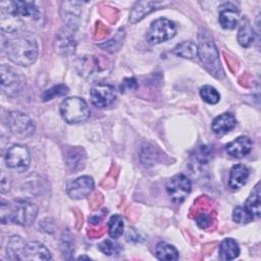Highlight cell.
Masks as SVG:
<instances>
[{"mask_svg":"<svg viewBox=\"0 0 261 261\" xmlns=\"http://www.w3.org/2000/svg\"><path fill=\"white\" fill-rule=\"evenodd\" d=\"M1 24L7 23V31L14 32L25 22H36L41 19V10L35 2L6 1L0 3Z\"/></svg>","mask_w":261,"mask_h":261,"instance_id":"cell-1","label":"cell"},{"mask_svg":"<svg viewBox=\"0 0 261 261\" xmlns=\"http://www.w3.org/2000/svg\"><path fill=\"white\" fill-rule=\"evenodd\" d=\"M5 53L15 64L29 66L33 64L39 53L37 41L32 37L18 36L5 43Z\"/></svg>","mask_w":261,"mask_h":261,"instance_id":"cell-2","label":"cell"},{"mask_svg":"<svg viewBox=\"0 0 261 261\" xmlns=\"http://www.w3.org/2000/svg\"><path fill=\"white\" fill-rule=\"evenodd\" d=\"M1 222L15 223L18 225H30L38 214V207L28 200H15L11 203L1 202Z\"/></svg>","mask_w":261,"mask_h":261,"instance_id":"cell-3","label":"cell"},{"mask_svg":"<svg viewBox=\"0 0 261 261\" xmlns=\"http://www.w3.org/2000/svg\"><path fill=\"white\" fill-rule=\"evenodd\" d=\"M198 54L201 62L204 64L206 69L217 79L224 76V71L221 67L219 54L212 38L207 33H201L199 36Z\"/></svg>","mask_w":261,"mask_h":261,"instance_id":"cell-4","label":"cell"},{"mask_svg":"<svg viewBox=\"0 0 261 261\" xmlns=\"http://www.w3.org/2000/svg\"><path fill=\"white\" fill-rule=\"evenodd\" d=\"M60 114L67 123H79L88 119L90 109L84 99L69 97L60 104Z\"/></svg>","mask_w":261,"mask_h":261,"instance_id":"cell-5","label":"cell"},{"mask_svg":"<svg viewBox=\"0 0 261 261\" xmlns=\"http://www.w3.org/2000/svg\"><path fill=\"white\" fill-rule=\"evenodd\" d=\"M176 34V27L173 21L167 18H158L152 21L148 32L147 41L150 44H160L172 39Z\"/></svg>","mask_w":261,"mask_h":261,"instance_id":"cell-6","label":"cell"},{"mask_svg":"<svg viewBox=\"0 0 261 261\" xmlns=\"http://www.w3.org/2000/svg\"><path fill=\"white\" fill-rule=\"evenodd\" d=\"M4 160L9 168L20 172L29 167L31 163V154L25 146L12 145L7 149Z\"/></svg>","mask_w":261,"mask_h":261,"instance_id":"cell-7","label":"cell"},{"mask_svg":"<svg viewBox=\"0 0 261 261\" xmlns=\"http://www.w3.org/2000/svg\"><path fill=\"white\" fill-rule=\"evenodd\" d=\"M7 124L10 132L20 138H28L35 132L34 121L27 115L18 111H12L7 116Z\"/></svg>","mask_w":261,"mask_h":261,"instance_id":"cell-8","label":"cell"},{"mask_svg":"<svg viewBox=\"0 0 261 261\" xmlns=\"http://www.w3.org/2000/svg\"><path fill=\"white\" fill-rule=\"evenodd\" d=\"M191 188V180L182 173H178L172 176L166 185L167 194L175 203H181L190 194Z\"/></svg>","mask_w":261,"mask_h":261,"instance_id":"cell-9","label":"cell"},{"mask_svg":"<svg viewBox=\"0 0 261 261\" xmlns=\"http://www.w3.org/2000/svg\"><path fill=\"white\" fill-rule=\"evenodd\" d=\"M92 103L98 108L109 106L115 99L114 88L107 84H97L90 91Z\"/></svg>","mask_w":261,"mask_h":261,"instance_id":"cell-10","label":"cell"},{"mask_svg":"<svg viewBox=\"0 0 261 261\" xmlns=\"http://www.w3.org/2000/svg\"><path fill=\"white\" fill-rule=\"evenodd\" d=\"M19 260H51L50 251L39 242H30L23 244L19 253Z\"/></svg>","mask_w":261,"mask_h":261,"instance_id":"cell-11","label":"cell"},{"mask_svg":"<svg viewBox=\"0 0 261 261\" xmlns=\"http://www.w3.org/2000/svg\"><path fill=\"white\" fill-rule=\"evenodd\" d=\"M94 189V180L88 175L80 176L67 186V194L71 199L80 200L87 197Z\"/></svg>","mask_w":261,"mask_h":261,"instance_id":"cell-12","label":"cell"},{"mask_svg":"<svg viewBox=\"0 0 261 261\" xmlns=\"http://www.w3.org/2000/svg\"><path fill=\"white\" fill-rule=\"evenodd\" d=\"M1 90L6 95L10 96L14 94L20 86V77L18 73L11 67L2 64L1 65Z\"/></svg>","mask_w":261,"mask_h":261,"instance_id":"cell-13","label":"cell"},{"mask_svg":"<svg viewBox=\"0 0 261 261\" xmlns=\"http://www.w3.org/2000/svg\"><path fill=\"white\" fill-rule=\"evenodd\" d=\"M169 2L161 1H139L137 2L129 13V21L136 23L143 19L147 14L152 12L155 9H158L162 6L168 5Z\"/></svg>","mask_w":261,"mask_h":261,"instance_id":"cell-14","label":"cell"},{"mask_svg":"<svg viewBox=\"0 0 261 261\" xmlns=\"http://www.w3.org/2000/svg\"><path fill=\"white\" fill-rule=\"evenodd\" d=\"M252 149V141L249 137L241 136L230 143H228L225 147V151L228 155L233 158H243L251 152Z\"/></svg>","mask_w":261,"mask_h":261,"instance_id":"cell-15","label":"cell"},{"mask_svg":"<svg viewBox=\"0 0 261 261\" xmlns=\"http://www.w3.org/2000/svg\"><path fill=\"white\" fill-rule=\"evenodd\" d=\"M219 11V23L225 30H232L239 22V10L231 3H224Z\"/></svg>","mask_w":261,"mask_h":261,"instance_id":"cell-16","label":"cell"},{"mask_svg":"<svg viewBox=\"0 0 261 261\" xmlns=\"http://www.w3.org/2000/svg\"><path fill=\"white\" fill-rule=\"evenodd\" d=\"M237 124V119L233 114L225 112L216 116L212 122V130L217 136H223L230 132Z\"/></svg>","mask_w":261,"mask_h":261,"instance_id":"cell-17","label":"cell"},{"mask_svg":"<svg viewBox=\"0 0 261 261\" xmlns=\"http://www.w3.org/2000/svg\"><path fill=\"white\" fill-rule=\"evenodd\" d=\"M250 170L243 164H236L231 167L228 177V186L232 190H239L244 187L249 178Z\"/></svg>","mask_w":261,"mask_h":261,"instance_id":"cell-18","label":"cell"},{"mask_svg":"<svg viewBox=\"0 0 261 261\" xmlns=\"http://www.w3.org/2000/svg\"><path fill=\"white\" fill-rule=\"evenodd\" d=\"M240 255V247L238 243L231 239H224L219 245V257L222 260L229 261L236 259Z\"/></svg>","mask_w":261,"mask_h":261,"instance_id":"cell-19","label":"cell"},{"mask_svg":"<svg viewBox=\"0 0 261 261\" xmlns=\"http://www.w3.org/2000/svg\"><path fill=\"white\" fill-rule=\"evenodd\" d=\"M238 42L243 47H250L255 41V31L247 18H243L238 32Z\"/></svg>","mask_w":261,"mask_h":261,"instance_id":"cell-20","label":"cell"},{"mask_svg":"<svg viewBox=\"0 0 261 261\" xmlns=\"http://www.w3.org/2000/svg\"><path fill=\"white\" fill-rule=\"evenodd\" d=\"M244 207L248 210V212L254 218H258L260 216L261 207H260V184L259 182L255 186L251 195L248 197Z\"/></svg>","mask_w":261,"mask_h":261,"instance_id":"cell-21","label":"cell"},{"mask_svg":"<svg viewBox=\"0 0 261 261\" xmlns=\"http://www.w3.org/2000/svg\"><path fill=\"white\" fill-rule=\"evenodd\" d=\"M155 255L159 260L175 261L178 259L177 250L172 245L165 242H159L156 245Z\"/></svg>","mask_w":261,"mask_h":261,"instance_id":"cell-22","label":"cell"},{"mask_svg":"<svg viewBox=\"0 0 261 261\" xmlns=\"http://www.w3.org/2000/svg\"><path fill=\"white\" fill-rule=\"evenodd\" d=\"M173 53L179 57L192 59L198 54V47L191 40L184 41L174 47Z\"/></svg>","mask_w":261,"mask_h":261,"instance_id":"cell-23","label":"cell"},{"mask_svg":"<svg viewBox=\"0 0 261 261\" xmlns=\"http://www.w3.org/2000/svg\"><path fill=\"white\" fill-rule=\"evenodd\" d=\"M57 49L58 52H63L64 54H69L74 52L75 49V42L73 38L68 34V32L60 33L57 37Z\"/></svg>","mask_w":261,"mask_h":261,"instance_id":"cell-24","label":"cell"},{"mask_svg":"<svg viewBox=\"0 0 261 261\" xmlns=\"http://www.w3.org/2000/svg\"><path fill=\"white\" fill-rule=\"evenodd\" d=\"M107 225H108V233L112 239L116 240L119 237H121V234L123 232L124 223H123V219L120 215H118V214L112 215L110 217Z\"/></svg>","mask_w":261,"mask_h":261,"instance_id":"cell-25","label":"cell"},{"mask_svg":"<svg viewBox=\"0 0 261 261\" xmlns=\"http://www.w3.org/2000/svg\"><path fill=\"white\" fill-rule=\"evenodd\" d=\"M200 96L203 99V101L212 105L218 103L220 100V94L218 93V91L214 87L209 85L203 86L200 89Z\"/></svg>","mask_w":261,"mask_h":261,"instance_id":"cell-26","label":"cell"},{"mask_svg":"<svg viewBox=\"0 0 261 261\" xmlns=\"http://www.w3.org/2000/svg\"><path fill=\"white\" fill-rule=\"evenodd\" d=\"M157 156L158 155H156V150L152 146L145 145L142 147V150L140 153V158H141V162L145 166H150L153 163H155Z\"/></svg>","mask_w":261,"mask_h":261,"instance_id":"cell-27","label":"cell"},{"mask_svg":"<svg viewBox=\"0 0 261 261\" xmlns=\"http://www.w3.org/2000/svg\"><path fill=\"white\" fill-rule=\"evenodd\" d=\"M68 93V88L65 85H57L54 86L48 90H46L43 93V101H49L52 100L56 97H60V96H64Z\"/></svg>","mask_w":261,"mask_h":261,"instance_id":"cell-28","label":"cell"},{"mask_svg":"<svg viewBox=\"0 0 261 261\" xmlns=\"http://www.w3.org/2000/svg\"><path fill=\"white\" fill-rule=\"evenodd\" d=\"M232 219L237 223H249L254 219V217L248 212V210L244 206H238L233 209Z\"/></svg>","mask_w":261,"mask_h":261,"instance_id":"cell-29","label":"cell"},{"mask_svg":"<svg viewBox=\"0 0 261 261\" xmlns=\"http://www.w3.org/2000/svg\"><path fill=\"white\" fill-rule=\"evenodd\" d=\"M98 248L99 250L107 255V256H111V255H114V254H118L119 251H120V247L117 243L113 242V241H110V240H105L103 241L102 243H100L98 245Z\"/></svg>","mask_w":261,"mask_h":261,"instance_id":"cell-30","label":"cell"},{"mask_svg":"<svg viewBox=\"0 0 261 261\" xmlns=\"http://www.w3.org/2000/svg\"><path fill=\"white\" fill-rule=\"evenodd\" d=\"M211 148L209 146H200L196 152V159L201 164H206L211 159Z\"/></svg>","mask_w":261,"mask_h":261,"instance_id":"cell-31","label":"cell"},{"mask_svg":"<svg viewBox=\"0 0 261 261\" xmlns=\"http://www.w3.org/2000/svg\"><path fill=\"white\" fill-rule=\"evenodd\" d=\"M77 158H82V151L80 149H71L67 153V164L72 168L75 169L76 166L81 163V161L76 160Z\"/></svg>","mask_w":261,"mask_h":261,"instance_id":"cell-32","label":"cell"},{"mask_svg":"<svg viewBox=\"0 0 261 261\" xmlns=\"http://www.w3.org/2000/svg\"><path fill=\"white\" fill-rule=\"evenodd\" d=\"M211 215L206 211H200L196 216V222L201 228H207L211 224Z\"/></svg>","mask_w":261,"mask_h":261,"instance_id":"cell-33","label":"cell"},{"mask_svg":"<svg viewBox=\"0 0 261 261\" xmlns=\"http://www.w3.org/2000/svg\"><path fill=\"white\" fill-rule=\"evenodd\" d=\"M138 85H137V81L134 77H127L124 79L121 86H120V91L121 92H125L126 90H135L137 89Z\"/></svg>","mask_w":261,"mask_h":261,"instance_id":"cell-34","label":"cell"},{"mask_svg":"<svg viewBox=\"0 0 261 261\" xmlns=\"http://www.w3.org/2000/svg\"><path fill=\"white\" fill-rule=\"evenodd\" d=\"M8 174H5L4 172L1 173V192L4 193L9 189V185H8Z\"/></svg>","mask_w":261,"mask_h":261,"instance_id":"cell-35","label":"cell"},{"mask_svg":"<svg viewBox=\"0 0 261 261\" xmlns=\"http://www.w3.org/2000/svg\"><path fill=\"white\" fill-rule=\"evenodd\" d=\"M77 259H90V257H88V256H80Z\"/></svg>","mask_w":261,"mask_h":261,"instance_id":"cell-36","label":"cell"}]
</instances>
